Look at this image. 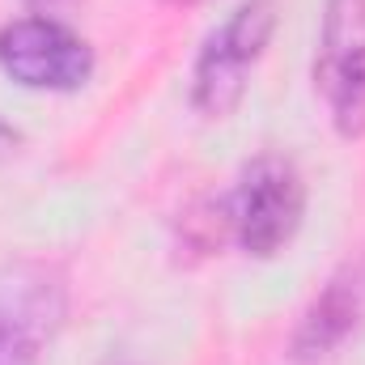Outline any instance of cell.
Here are the masks:
<instances>
[{
  "label": "cell",
  "instance_id": "6da1fadb",
  "mask_svg": "<svg viewBox=\"0 0 365 365\" xmlns=\"http://www.w3.org/2000/svg\"><path fill=\"white\" fill-rule=\"evenodd\" d=\"M302 208H306L302 175L293 170V162L268 153L242 170L238 191L230 200V225H234L247 255L268 259L297 234Z\"/></svg>",
  "mask_w": 365,
  "mask_h": 365
},
{
  "label": "cell",
  "instance_id": "7a4b0ae2",
  "mask_svg": "<svg viewBox=\"0 0 365 365\" xmlns=\"http://www.w3.org/2000/svg\"><path fill=\"white\" fill-rule=\"evenodd\" d=\"M276 26L272 0H247L230 13V21L221 30L208 34L200 60H195V106L208 119H225L247 90V68L259 60V51L268 47Z\"/></svg>",
  "mask_w": 365,
  "mask_h": 365
},
{
  "label": "cell",
  "instance_id": "3957f363",
  "mask_svg": "<svg viewBox=\"0 0 365 365\" xmlns=\"http://www.w3.org/2000/svg\"><path fill=\"white\" fill-rule=\"evenodd\" d=\"M64 323V280L56 268L17 259L0 268V365H38Z\"/></svg>",
  "mask_w": 365,
  "mask_h": 365
},
{
  "label": "cell",
  "instance_id": "277c9868",
  "mask_svg": "<svg viewBox=\"0 0 365 365\" xmlns=\"http://www.w3.org/2000/svg\"><path fill=\"white\" fill-rule=\"evenodd\" d=\"M314 86L344 136L365 132V0H327Z\"/></svg>",
  "mask_w": 365,
  "mask_h": 365
},
{
  "label": "cell",
  "instance_id": "5b68a950",
  "mask_svg": "<svg viewBox=\"0 0 365 365\" xmlns=\"http://www.w3.org/2000/svg\"><path fill=\"white\" fill-rule=\"evenodd\" d=\"M0 68L30 90H77L93 73V51L51 17H21L0 30Z\"/></svg>",
  "mask_w": 365,
  "mask_h": 365
},
{
  "label": "cell",
  "instance_id": "8992f818",
  "mask_svg": "<svg viewBox=\"0 0 365 365\" xmlns=\"http://www.w3.org/2000/svg\"><path fill=\"white\" fill-rule=\"evenodd\" d=\"M365 327V259H349L340 272L323 284V293L302 314V327L293 336L297 361H319L336 353L349 336Z\"/></svg>",
  "mask_w": 365,
  "mask_h": 365
},
{
  "label": "cell",
  "instance_id": "52a82bcc",
  "mask_svg": "<svg viewBox=\"0 0 365 365\" xmlns=\"http://www.w3.org/2000/svg\"><path fill=\"white\" fill-rule=\"evenodd\" d=\"M17 145H21V136H17V132H13V128H9V123L0 119V158H9V153H13Z\"/></svg>",
  "mask_w": 365,
  "mask_h": 365
}]
</instances>
